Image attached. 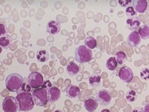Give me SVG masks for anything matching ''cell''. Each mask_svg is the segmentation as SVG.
I'll return each mask as SVG.
<instances>
[{"label": "cell", "mask_w": 149, "mask_h": 112, "mask_svg": "<svg viewBox=\"0 0 149 112\" xmlns=\"http://www.w3.org/2000/svg\"><path fill=\"white\" fill-rule=\"evenodd\" d=\"M19 105V111L28 112L33 109L35 106L32 93L21 92L17 93L16 97Z\"/></svg>", "instance_id": "6da1fadb"}, {"label": "cell", "mask_w": 149, "mask_h": 112, "mask_svg": "<svg viewBox=\"0 0 149 112\" xmlns=\"http://www.w3.org/2000/svg\"><path fill=\"white\" fill-rule=\"evenodd\" d=\"M23 82L24 79L21 75L17 73L11 74L6 78V88L10 92H17Z\"/></svg>", "instance_id": "7a4b0ae2"}, {"label": "cell", "mask_w": 149, "mask_h": 112, "mask_svg": "<svg viewBox=\"0 0 149 112\" xmlns=\"http://www.w3.org/2000/svg\"><path fill=\"white\" fill-rule=\"evenodd\" d=\"M93 57V52L91 50L83 45H81L75 49L74 58L79 63L83 64L91 61Z\"/></svg>", "instance_id": "3957f363"}, {"label": "cell", "mask_w": 149, "mask_h": 112, "mask_svg": "<svg viewBox=\"0 0 149 112\" xmlns=\"http://www.w3.org/2000/svg\"><path fill=\"white\" fill-rule=\"evenodd\" d=\"M32 96L34 103L38 106H44L47 103V91L44 88L35 89L32 92Z\"/></svg>", "instance_id": "277c9868"}, {"label": "cell", "mask_w": 149, "mask_h": 112, "mask_svg": "<svg viewBox=\"0 0 149 112\" xmlns=\"http://www.w3.org/2000/svg\"><path fill=\"white\" fill-rule=\"evenodd\" d=\"M2 108L4 112H17L19 105L16 97L12 96L6 97L3 102Z\"/></svg>", "instance_id": "5b68a950"}, {"label": "cell", "mask_w": 149, "mask_h": 112, "mask_svg": "<svg viewBox=\"0 0 149 112\" xmlns=\"http://www.w3.org/2000/svg\"><path fill=\"white\" fill-rule=\"evenodd\" d=\"M27 82L31 88L37 89L41 87L44 83L42 75L37 71H33L29 74L27 78Z\"/></svg>", "instance_id": "8992f818"}, {"label": "cell", "mask_w": 149, "mask_h": 112, "mask_svg": "<svg viewBox=\"0 0 149 112\" xmlns=\"http://www.w3.org/2000/svg\"><path fill=\"white\" fill-rule=\"evenodd\" d=\"M98 104L103 106H108L111 103L112 96L109 91L106 89H102L97 92L96 96Z\"/></svg>", "instance_id": "52a82bcc"}, {"label": "cell", "mask_w": 149, "mask_h": 112, "mask_svg": "<svg viewBox=\"0 0 149 112\" xmlns=\"http://www.w3.org/2000/svg\"><path fill=\"white\" fill-rule=\"evenodd\" d=\"M120 80L124 83H130L134 78L133 70L129 67H123L119 70L118 74Z\"/></svg>", "instance_id": "ba28073f"}, {"label": "cell", "mask_w": 149, "mask_h": 112, "mask_svg": "<svg viewBox=\"0 0 149 112\" xmlns=\"http://www.w3.org/2000/svg\"><path fill=\"white\" fill-rule=\"evenodd\" d=\"M84 106L88 111L93 112L97 110L98 106V103L97 99L94 96H87L84 100Z\"/></svg>", "instance_id": "9c48e42d"}, {"label": "cell", "mask_w": 149, "mask_h": 112, "mask_svg": "<svg viewBox=\"0 0 149 112\" xmlns=\"http://www.w3.org/2000/svg\"><path fill=\"white\" fill-rule=\"evenodd\" d=\"M60 23L57 20H51L48 22L47 25V31L51 35L58 34L61 30Z\"/></svg>", "instance_id": "30bf717a"}, {"label": "cell", "mask_w": 149, "mask_h": 112, "mask_svg": "<svg viewBox=\"0 0 149 112\" xmlns=\"http://www.w3.org/2000/svg\"><path fill=\"white\" fill-rule=\"evenodd\" d=\"M48 101L55 103L60 99L61 95L60 90L56 87H52L47 90Z\"/></svg>", "instance_id": "8fae6325"}, {"label": "cell", "mask_w": 149, "mask_h": 112, "mask_svg": "<svg viewBox=\"0 0 149 112\" xmlns=\"http://www.w3.org/2000/svg\"><path fill=\"white\" fill-rule=\"evenodd\" d=\"M126 24L128 29L131 31H136L140 27L141 20L138 17L133 16L128 18L126 20Z\"/></svg>", "instance_id": "7c38bea8"}, {"label": "cell", "mask_w": 149, "mask_h": 112, "mask_svg": "<svg viewBox=\"0 0 149 112\" xmlns=\"http://www.w3.org/2000/svg\"><path fill=\"white\" fill-rule=\"evenodd\" d=\"M127 42L131 47H137L141 42V38L139 32L136 31L130 32L127 38Z\"/></svg>", "instance_id": "4fadbf2b"}, {"label": "cell", "mask_w": 149, "mask_h": 112, "mask_svg": "<svg viewBox=\"0 0 149 112\" xmlns=\"http://www.w3.org/2000/svg\"><path fill=\"white\" fill-rule=\"evenodd\" d=\"M67 96L70 99H75L79 96L80 91L77 85L71 84L68 86L66 90Z\"/></svg>", "instance_id": "5bb4252c"}, {"label": "cell", "mask_w": 149, "mask_h": 112, "mask_svg": "<svg viewBox=\"0 0 149 112\" xmlns=\"http://www.w3.org/2000/svg\"><path fill=\"white\" fill-rule=\"evenodd\" d=\"M132 4L134 8L139 13H145L148 7V2L146 0H133Z\"/></svg>", "instance_id": "9a60e30c"}, {"label": "cell", "mask_w": 149, "mask_h": 112, "mask_svg": "<svg viewBox=\"0 0 149 112\" xmlns=\"http://www.w3.org/2000/svg\"><path fill=\"white\" fill-rule=\"evenodd\" d=\"M101 76L98 74H93L89 77V82L91 87L97 88L101 85Z\"/></svg>", "instance_id": "2e32d148"}, {"label": "cell", "mask_w": 149, "mask_h": 112, "mask_svg": "<svg viewBox=\"0 0 149 112\" xmlns=\"http://www.w3.org/2000/svg\"><path fill=\"white\" fill-rule=\"evenodd\" d=\"M80 69L78 65L73 62H70L66 66V71L70 76L77 75L79 72Z\"/></svg>", "instance_id": "e0dca14e"}, {"label": "cell", "mask_w": 149, "mask_h": 112, "mask_svg": "<svg viewBox=\"0 0 149 112\" xmlns=\"http://www.w3.org/2000/svg\"><path fill=\"white\" fill-rule=\"evenodd\" d=\"M12 44V39L9 35H8L2 37H0V46L6 50H8Z\"/></svg>", "instance_id": "ac0fdd59"}, {"label": "cell", "mask_w": 149, "mask_h": 112, "mask_svg": "<svg viewBox=\"0 0 149 112\" xmlns=\"http://www.w3.org/2000/svg\"><path fill=\"white\" fill-rule=\"evenodd\" d=\"M49 56L47 51L45 50H40L37 52L36 58L37 60L41 63H44L47 61Z\"/></svg>", "instance_id": "d6986e66"}, {"label": "cell", "mask_w": 149, "mask_h": 112, "mask_svg": "<svg viewBox=\"0 0 149 112\" xmlns=\"http://www.w3.org/2000/svg\"><path fill=\"white\" fill-rule=\"evenodd\" d=\"M139 33L141 39L145 40L149 38V26L146 24L142 25L139 28Z\"/></svg>", "instance_id": "ffe728a7"}, {"label": "cell", "mask_w": 149, "mask_h": 112, "mask_svg": "<svg viewBox=\"0 0 149 112\" xmlns=\"http://www.w3.org/2000/svg\"><path fill=\"white\" fill-rule=\"evenodd\" d=\"M118 66V62L115 57H111L107 61V68L111 71L115 70Z\"/></svg>", "instance_id": "44dd1931"}, {"label": "cell", "mask_w": 149, "mask_h": 112, "mask_svg": "<svg viewBox=\"0 0 149 112\" xmlns=\"http://www.w3.org/2000/svg\"><path fill=\"white\" fill-rule=\"evenodd\" d=\"M125 99L130 103H134L138 99V94L137 92L134 90H128L125 94Z\"/></svg>", "instance_id": "7402d4cb"}, {"label": "cell", "mask_w": 149, "mask_h": 112, "mask_svg": "<svg viewBox=\"0 0 149 112\" xmlns=\"http://www.w3.org/2000/svg\"><path fill=\"white\" fill-rule=\"evenodd\" d=\"M85 46L90 50H93L96 48L97 46V40L93 37H88L85 40Z\"/></svg>", "instance_id": "603a6c76"}, {"label": "cell", "mask_w": 149, "mask_h": 112, "mask_svg": "<svg viewBox=\"0 0 149 112\" xmlns=\"http://www.w3.org/2000/svg\"><path fill=\"white\" fill-rule=\"evenodd\" d=\"M127 59V55L124 52L119 51L116 54V60L119 64L124 63Z\"/></svg>", "instance_id": "cb8c5ba5"}, {"label": "cell", "mask_w": 149, "mask_h": 112, "mask_svg": "<svg viewBox=\"0 0 149 112\" xmlns=\"http://www.w3.org/2000/svg\"><path fill=\"white\" fill-rule=\"evenodd\" d=\"M140 76L141 78L144 80H149V68H144L141 70Z\"/></svg>", "instance_id": "d4e9b609"}, {"label": "cell", "mask_w": 149, "mask_h": 112, "mask_svg": "<svg viewBox=\"0 0 149 112\" xmlns=\"http://www.w3.org/2000/svg\"><path fill=\"white\" fill-rule=\"evenodd\" d=\"M125 13L127 16L129 17L136 16L137 15V11L135 9L133 6H130L128 7L125 10Z\"/></svg>", "instance_id": "484cf974"}, {"label": "cell", "mask_w": 149, "mask_h": 112, "mask_svg": "<svg viewBox=\"0 0 149 112\" xmlns=\"http://www.w3.org/2000/svg\"><path fill=\"white\" fill-rule=\"evenodd\" d=\"M32 88L28 83L23 82L21 88L19 90V91H17V92H18L17 93H21V92H30V93Z\"/></svg>", "instance_id": "4316f807"}, {"label": "cell", "mask_w": 149, "mask_h": 112, "mask_svg": "<svg viewBox=\"0 0 149 112\" xmlns=\"http://www.w3.org/2000/svg\"><path fill=\"white\" fill-rule=\"evenodd\" d=\"M0 28H1L0 37H4L6 35H8V29L4 23H2V22L0 23Z\"/></svg>", "instance_id": "83f0119b"}, {"label": "cell", "mask_w": 149, "mask_h": 112, "mask_svg": "<svg viewBox=\"0 0 149 112\" xmlns=\"http://www.w3.org/2000/svg\"><path fill=\"white\" fill-rule=\"evenodd\" d=\"M118 2L122 7L127 8L131 5L133 1L132 0H118Z\"/></svg>", "instance_id": "f1b7e54d"}, {"label": "cell", "mask_w": 149, "mask_h": 112, "mask_svg": "<svg viewBox=\"0 0 149 112\" xmlns=\"http://www.w3.org/2000/svg\"><path fill=\"white\" fill-rule=\"evenodd\" d=\"M52 83L51 81L49 80H47L44 82L41 87H42V88H44V89H46L47 91L48 89L52 88Z\"/></svg>", "instance_id": "f546056e"}, {"label": "cell", "mask_w": 149, "mask_h": 112, "mask_svg": "<svg viewBox=\"0 0 149 112\" xmlns=\"http://www.w3.org/2000/svg\"><path fill=\"white\" fill-rule=\"evenodd\" d=\"M132 112H143V108H141V107H136L133 109Z\"/></svg>", "instance_id": "4dcf8cb0"}, {"label": "cell", "mask_w": 149, "mask_h": 112, "mask_svg": "<svg viewBox=\"0 0 149 112\" xmlns=\"http://www.w3.org/2000/svg\"><path fill=\"white\" fill-rule=\"evenodd\" d=\"M143 110V112H149V104H146L144 106Z\"/></svg>", "instance_id": "1f68e13d"}, {"label": "cell", "mask_w": 149, "mask_h": 112, "mask_svg": "<svg viewBox=\"0 0 149 112\" xmlns=\"http://www.w3.org/2000/svg\"><path fill=\"white\" fill-rule=\"evenodd\" d=\"M101 112H111V111L108 108H105L102 110Z\"/></svg>", "instance_id": "d6a6232c"}, {"label": "cell", "mask_w": 149, "mask_h": 112, "mask_svg": "<svg viewBox=\"0 0 149 112\" xmlns=\"http://www.w3.org/2000/svg\"><path fill=\"white\" fill-rule=\"evenodd\" d=\"M53 112H63V111H62L61 110H55V111H54Z\"/></svg>", "instance_id": "836d02e7"}]
</instances>
